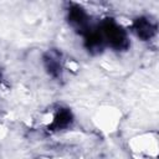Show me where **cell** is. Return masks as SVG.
Returning a JSON list of instances; mask_svg holds the SVG:
<instances>
[{"mask_svg":"<svg viewBox=\"0 0 159 159\" xmlns=\"http://www.w3.org/2000/svg\"><path fill=\"white\" fill-rule=\"evenodd\" d=\"M99 35H101L103 42L108 41V43H111V46L114 48H118V50L124 48L128 45L125 32L114 21L107 20L106 22H103L102 31L99 32Z\"/></svg>","mask_w":159,"mask_h":159,"instance_id":"1","label":"cell"},{"mask_svg":"<svg viewBox=\"0 0 159 159\" xmlns=\"http://www.w3.org/2000/svg\"><path fill=\"white\" fill-rule=\"evenodd\" d=\"M70 122H71V113L68 111H61L57 114L53 124H55L56 128H63V127L68 125Z\"/></svg>","mask_w":159,"mask_h":159,"instance_id":"4","label":"cell"},{"mask_svg":"<svg viewBox=\"0 0 159 159\" xmlns=\"http://www.w3.org/2000/svg\"><path fill=\"white\" fill-rule=\"evenodd\" d=\"M45 65L47 71L52 75V76H57L61 71V63H60V58L56 53H48L45 57Z\"/></svg>","mask_w":159,"mask_h":159,"instance_id":"3","label":"cell"},{"mask_svg":"<svg viewBox=\"0 0 159 159\" xmlns=\"http://www.w3.org/2000/svg\"><path fill=\"white\" fill-rule=\"evenodd\" d=\"M134 27H135V31H137L138 36L144 39V40L150 39L153 36V34L155 32V27L147 19H138Z\"/></svg>","mask_w":159,"mask_h":159,"instance_id":"2","label":"cell"}]
</instances>
